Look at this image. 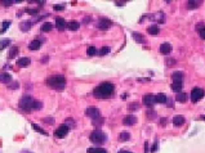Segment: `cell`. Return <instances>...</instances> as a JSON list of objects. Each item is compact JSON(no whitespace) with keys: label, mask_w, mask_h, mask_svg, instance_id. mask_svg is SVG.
<instances>
[{"label":"cell","mask_w":205,"mask_h":153,"mask_svg":"<svg viewBox=\"0 0 205 153\" xmlns=\"http://www.w3.org/2000/svg\"><path fill=\"white\" fill-rule=\"evenodd\" d=\"M26 12L30 14H37V9H26Z\"/></svg>","instance_id":"obj_42"},{"label":"cell","mask_w":205,"mask_h":153,"mask_svg":"<svg viewBox=\"0 0 205 153\" xmlns=\"http://www.w3.org/2000/svg\"><path fill=\"white\" fill-rule=\"evenodd\" d=\"M201 1H187V8L192 9V8H199Z\"/></svg>","instance_id":"obj_33"},{"label":"cell","mask_w":205,"mask_h":153,"mask_svg":"<svg viewBox=\"0 0 205 153\" xmlns=\"http://www.w3.org/2000/svg\"><path fill=\"white\" fill-rule=\"evenodd\" d=\"M129 139H130V134H129V133H126V131L120 133V135H119V140H120V142H128Z\"/></svg>","instance_id":"obj_25"},{"label":"cell","mask_w":205,"mask_h":153,"mask_svg":"<svg viewBox=\"0 0 205 153\" xmlns=\"http://www.w3.org/2000/svg\"><path fill=\"white\" fill-rule=\"evenodd\" d=\"M41 107H43V103H41V102L34 100V103H32V109H35V111H39V109H41Z\"/></svg>","instance_id":"obj_34"},{"label":"cell","mask_w":205,"mask_h":153,"mask_svg":"<svg viewBox=\"0 0 205 153\" xmlns=\"http://www.w3.org/2000/svg\"><path fill=\"white\" fill-rule=\"evenodd\" d=\"M87 54H88L89 57L97 56V54H98V50H97L96 46H88V49H87Z\"/></svg>","instance_id":"obj_28"},{"label":"cell","mask_w":205,"mask_h":153,"mask_svg":"<svg viewBox=\"0 0 205 153\" xmlns=\"http://www.w3.org/2000/svg\"><path fill=\"white\" fill-rule=\"evenodd\" d=\"M17 54H18V48L17 46H13V48L9 50V58H14Z\"/></svg>","instance_id":"obj_35"},{"label":"cell","mask_w":205,"mask_h":153,"mask_svg":"<svg viewBox=\"0 0 205 153\" xmlns=\"http://www.w3.org/2000/svg\"><path fill=\"white\" fill-rule=\"evenodd\" d=\"M205 95V93H204V90L203 89H200V88H193L192 89V92H191V100L193 102V103H196V102H199L200 99H203Z\"/></svg>","instance_id":"obj_5"},{"label":"cell","mask_w":205,"mask_h":153,"mask_svg":"<svg viewBox=\"0 0 205 153\" xmlns=\"http://www.w3.org/2000/svg\"><path fill=\"white\" fill-rule=\"evenodd\" d=\"M119 153H132V152H128V151H120Z\"/></svg>","instance_id":"obj_47"},{"label":"cell","mask_w":205,"mask_h":153,"mask_svg":"<svg viewBox=\"0 0 205 153\" xmlns=\"http://www.w3.org/2000/svg\"><path fill=\"white\" fill-rule=\"evenodd\" d=\"M160 52L162 54H169L170 52H172V45L168 44V42H164V44L160 45Z\"/></svg>","instance_id":"obj_16"},{"label":"cell","mask_w":205,"mask_h":153,"mask_svg":"<svg viewBox=\"0 0 205 153\" xmlns=\"http://www.w3.org/2000/svg\"><path fill=\"white\" fill-rule=\"evenodd\" d=\"M155 99H156V103H166V100H168V98H166L165 94L159 93L157 95H155Z\"/></svg>","instance_id":"obj_20"},{"label":"cell","mask_w":205,"mask_h":153,"mask_svg":"<svg viewBox=\"0 0 205 153\" xmlns=\"http://www.w3.org/2000/svg\"><path fill=\"white\" fill-rule=\"evenodd\" d=\"M31 126L34 127V130H35V131L40 133V134H43V135H48V133H46L45 130H43V129H41L40 126H39V125H36V124H32V125H31Z\"/></svg>","instance_id":"obj_30"},{"label":"cell","mask_w":205,"mask_h":153,"mask_svg":"<svg viewBox=\"0 0 205 153\" xmlns=\"http://www.w3.org/2000/svg\"><path fill=\"white\" fill-rule=\"evenodd\" d=\"M10 81H12V76L8 72L0 73V82H3V84H9Z\"/></svg>","instance_id":"obj_14"},{"label":"cell","mask_w":205,"mask_h":153,"mask_svg":"<svg viewBox=\"0 0 205 153\" xmlns=\"http://www.w3.org/2000/svg\"><path fill=\"white\" fill-rule=\"evenodd\" d=\"M18 82L17 81H14V82H12V84L9 85V89H18Z\"/></svg>","instance_id":"obj_40"},{"label":"cell","mask_w":205,"mask_h":153,"mask_svg":"<svg viewBox=\"0 0 205 153\" xmlns=\"http://www.w3.org/2000/svg\"><path fill=\"white\" fill-rule=\"evenodd\" d=\"M85 113H87V116L90 117L92 120H94V119H97V117L101 116L99 109L96 108V107H89V108H87V109H85Z\"/></svg>","instance_id":"obj_8"},{"label":"cell","mask_w":205,"mask_h":153,"mask_svg":"<svg viewBox=\"0 0 205 153\" xmlns=\"http://www.w3.org/2000/svg\"><path fill=\"white\" fill-rule=\"evenodd\" d=\"M87 153H107V151L104 148H96V147H92V148H88Z\"/></svg>","instance_id":"obj_24"},{"label":"cell","mask_w":205,"mask_h":153,"mask_svg":"<svg viewBox=\"0 0 205 153\" xmlns=\"http://www.w3.org/2000/svg\"><path fill=\"white\" fill-rule=\"evenodd\" d=\"M68 130H70V127L66 124H63L57 127V130L54 131V136H57V138H65V136L68 134Z\"/></svg>","instance_id":"obj_6"},{"label":"cell","mask_w":205,"mask_h":153,"mask_svg":"<svg viewBox=\"0 0 205 153\" xmlns=\"http://www.w3.org/2000/svg\"><path fill=\"white\" fill-rule=\"evenodd\" d=\"M184 124V117L182 115H176L173 117V125L174 126H182Z\"/></svg>","instance_id":"obj_12"},{"label":"cell","mask_w":205,"mask_h":153,"mask_svg":"<svg viewBox=\"0 0 205 153\" xmlns=\"http://www.w3.org/2000/svg\"><path fill=\"white\" fill-rule=\"evenodd\" d=\"M52 29H53V25L50 22H44L41 25V31H43V32H49Z\"/></svg>","instance_id":"obj_26"},{"label":"cell","mask_w":205,"mask_h":153,"mask_svg":"<svg viewBox=\"0 0 205 153\" xmlns=\"http://www.w3.org/2000/svg\"><path fill=\"white\" fill-rule=\"evenodd\" d=\"M172 78H173V81H181L182 82V80H183V72H181V71L174 72L172 75Z\"/></svg>","instance_id":"obj_23"},{"label":"cell","mask_w":205,"mask_h":153,"mask_svg":"<svg viewBox=\"0 0 205 153\" xmlns=\"http://www.w3.org/2000/svg\"><path fill=\"white\" fill-rule=\"evenodd\" d=\"M114 90H115L114 84L106 81V82L99 84L94 90H93V95H94L96 98H98V99H103V98L111 97L112 94H114Z\"/></svg>","instance_id":"obj_1"},{"label":"cell","mask_w":205,"mask_h":153,"mask_svg":"<svg viewBox=\"0 0 205 153\" xmlns=\"http://www.w3.org/2000/svg\"><path fill=\"white\" fill-rule=\"evenodd\" d=\"M40 46H41V41L40 40H32L29 44V49L30 50H37V49H40Z\"/></svg>","instance_id":"obj_17"},{"label":"cell","mask_w":205,"mask_h":153,"mask_svg":"<svg viewBox=\"0 0 205 153\" xmlns=\"http://www.w3.org/2000/svg\"><path fill=\"white\" fill-rule=\"evenodd\" d=\"M46 85L54 90H63L66 88V78L61 75L50 76L46 78Z\"/></svg>","instance_id":"obj_2"},{"label":"cell","mask_w":205,"mask_h":153,"mask_svg":"<svg viewBox=\"0 0 205 153\" xmlns=\"http://www.w3.org/2000/svg\"><path fill=\"white\" fill-rule=\"evenodd\" d=\"M111 26H112V22L108 18H101L98 23H97V27L99 30H108Z\"/></svg>","instance_id":"obj_7"},{"label":"cell","mask_w":205,"mask_h":153,"mask_svg":"<svg viewBox=\"0 0 205 153\" xmlns=\"http://www.w3.org/2000/svg\"><path fill=\"white\" fill-rule=\"evenodd\" d=\"M187 99H188V95L186 93H178L177 97H176V100L179 102V103H184Z\"/></svg>","instance_id":"obj_19"},{"label":"cell","mask_w":205,"mask_h":153,"mask_svg":"<svg viewBox=\"0 0 205 153\" xmlns=\"http://www.w3.org/2000/svg\"><path fill=\"white\" fill-rule=\"evenodd\" d=\"M56 27H57V29L60 30V31H63L66 27H67V22H66L62 17H57V18H56Z\"/></svg>","instance_id":"obj_11"},{"label":"cell","mask_w":205,"mask_h":153,"mask_svg":"<svg viewBox=\"0 0 205 153\" xmlns=\"http://www.w3.org/2000/svg\"><path fill=\"white\" fill-rule=\"evenodd\" d=\"M139 108V104L138 103H130L129 104V111H137Z\"/></svg>","instance_id":"obj_37"},{"label":"cell","mask_w":205,"mask_h":153,"mask_svg":"<svg viewBox=\"0 0 205 153\" xmlns=\"http://www.w3.org/2000/svg\"><path fill=\"white\" fill-rule=\"evenodd\" d=\"M199 35H200V37H201V39H204V40H205V27H204V29H201V30L199 31Z\"/></svg>","instance_id":"obj_41"},{"label":"cell","mask_w":205,"mask_h":153,"mask_svg":"<svg viewBox=\"0 0 205 153\" xmlns=\"http://www.w3.org/2000/svg\"><path fill=\"white\" fill-rule=\"evenodd\" d=\"M147 32L150 35H152V36H156V35L160 32V29H159L157 25H151V26H148V29H147Z\"/></svg>","instance_id":"obj_15"},{"label":"cell","mask_w":205,"mask_h":153,"mask_svg":"<svg viewBox=\"0 0 205 153\" xmlns=\"http://www.w3.org/2000/svg\"><path fill=\"white\" fill-rule=\"evenodd\" d=\"M19 29H21L23 32H26V31H29L31 29V22L30 21H26V22H22L21 25H19Z\"/></svg>","instance_id":"obj_27"},{"label":"cell","mask_w":205,"mask_h":153,"mask_svg":"<svg viewBox=\"0 0 205 153\" xmlns=\"http://www.w3.org/2000/svg\"><path fill=\"white\" fill-rule=\"evenodd\" d=\"M156 103V99H155L154 94H146L143 95V104L147 105V107H152V105Z\"/></svg>","instance_id":"obj_9"},{"label":"cell","mask_w":205,"mask_h":153,"mask_svg":"<svg viewBox=\"0 0 205 153\" xmlns=\"http://www.w3.org/2000/svg\"><path fill=\"white\" fill-rule=\"evenodd\" d=\"M182 88H183V85H182L181 81H174L172 84V90L173 92H176V93H181Z\"/></svg>","instance_id":"obj_18"},{"label":"cell","mask_w":205,"mask_h":153,"mask_svg":"<svg viewBox=\"0 0 205 153\" xmlns=\"http://www.w3.org/2000/svg\"><path fill=\"white\" fill-rule=\"evenodd\" d=\"M92 121H93V125H94L96 127H98V126H101V125L103 124V117H102V116H99V117H97V119L92 120Z\"/></svg>","instance_id":"obj_29"},{"label":"cell","mask_w":205,"mask_h":153,"mask_svg":"<svg viewBox=\"0 0 205 153\" xmlns=\"http://www.w3.org/2000/svg\"><path fill=\"white\" fill-rule=\"evenodd\" d=\"M147 117H148L150 120H154L155 117H156V113H155L154 111H147Z\"/></svg>","instance_id":"obj_39"},{"label":"cell","mask_w":205,"mask_h":153,"mask_svg":"<svg viewBox=\"0 0 205 153\" xmlns=\"http://www.w3.org/2000/svg\"><path fill=\"white\" fill-rule=\"evenodd\" d=\"M9 26H10V21H4V22L1 23V30H0V32L4 34L8 29H9Z\"/></svg>","instance_id":"obj_31"},{"label":"cell","mask_w":205,"mask_h":153,"mask_svg":"<svg viewBox=\"0 0 205 153\" xmlns=\"http://www.w3.org/2000/svg\"><path fill=\"white\" fill-rule=\"evenodd\" d=\"M135 122H137V117L133 115H128L123 119V124L126 125V126H132V125H134Z\"/></svg>","instance_id":"obj_10"},{"label":"cell","mask_w":205,"mask_h":153,"mask_svg":"<svg viewBox=\"0 0 205 153\" xmlns=\"http://www.w3.org/2000/svg\"><path fill=\"white\" fill-rule=\"evenodd\" d=\"M156 151H157V143H155L154 147H152V149H151V152L154 153V152H156Z\"/></svg>","instance_id":"obj_44"},{"label":"cell","mask_w":205,"mask_h":153,"mask_svg":"<svg viewBox=\"0 0 205 153\" xmlns=\"http://www.w3.org/2000/svg\"><path fill=\"white\" fill-rule=\"evenodd\" d=\"M133 39L137 42H139V44H145V42H146V39L143 37L139 32H133Z\"/></svg>","instance_id":"obj_21"},{"label":"cell","mask_w":205,"mask_h":153,"mask_svg":"<svg viewBox=\"0 0 205 153\" xmlns=\"http://www.w3.org/2000/svg\"><path fill=\"white\" fill-rule=\"evenodd\" d=\"M79 27H80V23L77 21H71V22L67 23V29L71 30V31H76Z\"/></svg>","instance_id":"obj_22"},{"label":"cell","mask_w":205,"mask_h":153,"mask_svg":"<svg viewBox=\"0 0 205 153\" xmlns=\"http://www.w3.org/2000/svg\"><path fill=\"white\" fill-rule=\"evenodd\" d=\"M65 9V5H54V10H62Z\"/></svg>","instance_id":"obj_43"},{"label":"cell","mask_w":205,"mask_h":153,"mask_svg":"<svg viewBox=\"0 0 205 153\" xmlns=\"http://www.w3.org/2000/svg\"><path fill=\"white\" fill-rule=\"evenodd\" d=\"M89 139H90L92 143L97 144V146H101V144L106 143L107 136H106V134H104L103 131H101V130H94V131H93L92 134H90V136H89Z\"/></svg>","instance_id":"obj_3"},{"label":"cell","mask_w":205,"mask_h":153,"mask_svg":"<svg viewBox=\"0 0 205 153\" xmlns=\"http://www.w3.org/2000/svg\"><path fill=\"white\" fill-rule=\"evenodd\" d=\"M30 63H31V61H30V58H27V57L19 58L17 61V66H19V67H27V66H30Z\"/></svg>","instance_id":"obj_13"},{"label":"cell","mask_w":205,"mask_h":153,"mask_svg":"<svg viewBox=\"0 0 205 153\" xmlns=\"http://www.w3.org/2000/svg\"><path fill=\"white\" fill-rule=\"evenodd\" d=\"M32 103H34V99L31 97L29 95H26V97H23L21 98V100H19V108L23 109V111H26V112H30V111H32Z\"/></svg>","instance_id":"obj_4"},{"label":"cell","mask_w":205,"mask_h":153,"mask_svg":"<svg viewBox=\"0 0 205 153\" xmlns=\"http://www.w3.org/2000/svg\"><path fill=\"white\" fill-rule=\"evenodd\" d=\"M166 63H168V66H169V67H172V64H174V63H176V61H166Z\"/></svg>","instance_id":"obj_45"},{"label":"cell","mask_w":205,"mask_h":153,"mask_svg":"<svg viewBox=\"0 0 205 153\" xmlns=\"http://www.w3.org/2000/svg\"><path fill=\"white\" fill-rule=\"evenodd\" d=\"M164 124H166V119H162L161 120V125H164Z\"/></svg>","instance_id":"obj_46"},{"label":"cell","mask_w":205,"mask_h":153,"mask_svg":"<svg viewBox=\"0 0 205 153\" xmlns=\"http://www.w3.org/2000/svg\"><path fill=\"white\" fill-rule=\"evenodd\" d=\"M9 44H10V40H9V39H3V40L0 41V49H1V50L5 49Z\"/></svg>","instance_id":"obj_32"},{"label":"cell","mask_w":205,"mask_h":153,"mask_svg":"<svg viewBox=\"0 0 205 153\" xmlns=\"http://www.w3.org/2000/svg\"><path fill=\"white\" fill-rule=\"evenodd\" d=\"M0 3H1L3 5H5V7H9V5H12V4L15 3V1H13V0H1Z\"/></svg>","instance_id":"obj_38"},{"label":"cell","mask_w":205,"mask_h":153,"mask_svg":"<svg viewBox=\"0 0 205 153\" xmlns=\"http://www.w3.org/2000/svg\"><path fill=\"white\" fill-rule=\"evenodd\" d=\"M107 53H110V48H108V46H103V48H102V49H101V50H99V52H98V54H99V56H101V57L106 56V54H107Z\"/></svg>","instance_id":"obj_36"}]
</instances>
